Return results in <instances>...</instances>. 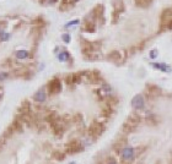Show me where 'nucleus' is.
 Masks as SVG:
<instances>
[{
  "instance_id": "1",
  "label": "nucleus",
  "mask_w": 172,
  "mask_h": 164,
  "mask_svg": "<svg viewBox=\"0 0 172 164\" xmlns=\"http://www.w3.org/2000/svg\"><path fill=\"white\" fill-rule=\"evenodd\" d=\"M84 151V145L83 142L77 141V140H74L70 141L67 145V148H65V152L68 154H76V153H80Z\"/></svg>"
},
{
  "instance_id": "13",
  "label": "nucleus",
  "mask_w": 172,
  "mask_h": 164,
  "mask_svg": "<svg viewBox=\"0 0 172 164\" xmlns=\"http://www.w3.org/2000/svg\"><path fill=\"white\" fill-rule=\"evenodd\" d=\"M7 77H9V73H7V72H0V82L6 80Z\"/></svg>"
},
{
  "instance_id": "2",
  "label": "nucleus",
  "mask_w": 172,
  "mask_h": 164,
  "mask_svg": "<svg viewBox=\"0 0 172 164\" xmlns=\"http://www.w3.org/2000/svg\"><path fill=\"white\" fill-rule=\"evenodd\" d=\"M105 130V126L100 124V122H95L93 125H91V128H90V136L92 138H97L98 136H101L102 132H103Z\"/></svg>"
},
{
  "instance_id": "18",
  "label": "nucleus",
  "mask_w": 172,
  "mask_h": 164,
  "mask_svg": "<svg viewBox=\"0 0 172 164\" xmlns=\"http://www.w3.org/2000/svg\"><path fill=\"white\" fill-rule=\"evenodd\" d=\"M1 27H3V24H1V22H0V33L3 32V31H1Z\"/></svg>"
},
{
  "instance_id": "20",
  "label": "nucleus",
  "mask_w": 172,
  "mask_h": 164,
  "mask_svg": "<svg viewBox=\"0 0 172 164\" xmlns=\"http://www.w3.org/2000/svg\"><path fill=\"white\" fill-rule=\"evenodd\" d=\"M75 1H77V0H75Z\"/></svg>"
},
{
  "instance_id": "7",
  "label": "nucleus",
  "mask_w": 172,
  "mask_h": 164,
  "mask_svg": "<svg viewBox=\"0 0 172 164\" xmlns=\"http://www.w3.org/2000/svg\"><path fill=\"white\" fill-rule=\"evenodd\" d=\"M46 98H47V94L44 92V89H39V91L36 92V94L33 96V99L36 102H38V103H43V102L46 101Z\"/></svg>"
},
{
  "instance_id": "3",
  "label": "nucleus",
  "mask_w": 172,
  "mask_h": 164,
  "mask_svg": "<svg viewBox=\"0 0 172 164\" xmlns=\"http://www.w3.org/2000/svg\"><path fill=\"white\" fill-rule=\"evenodd\" d=\"M48 91L51 94H57L61 91V82L58 79H54L52 80L51 82L48 83Z\"/></svg>"
},
{
  "instance_id": "8",
  "label": "nucleus",
  "mask_w": 172,
  "mask_h": 164,
  "mask_svg": "<svg viewBox=\"0 0 172 164\" xmlns=\"http://www.w3.org/2000/svg\"><path fill=\"white\" fill-rule=\"evenodd\" d=\"M15 55H16L17 59H25V58L28 56V52L27 50H17L15 53Z\"/></svg>"
},
{
  "instance_id": "19",
  "label": "nucleus",
  "mask_w": 172,
  "mask_h": 164,
  "mask_svg": "<svg viewBox=\"0 0 172 164\" xmlns=\"http://www.w3.org/2000/svg\"><path fill=\"white\" fill-rule=\"evenodd\" d=\"M0 99H1V94H0Z\"/></svg>"
},
{
  "instance_id": "11",
  "label": "nucleus",
  "mask_w": 172,
  "mask_h": 164,
  "mask_svg": "<svg viewBox=\"0 0 172 164\" xmlns=\"http://www.w3.org/2000/svg\"><path fill=\"white\" fill-rule=\"evenodd\" d=\"M102 89H103V92H105L106 94H111V93H112V88H111V86L107 85V83H105V85H103Z\"/></svg>"
},
{
  "instance_id": "10",
  "label": "nucleus",
  "mask_w": 172,
  "mask_h": 164,
  "mask_svg": "<svg viewBox=\"0 0 172 164\" xmlns=\"http://www.w3.org/2000/svg\"><path fill=\"white\" fill-rule=\"evenodd\" d=\"M58 59L60 60V61H67V60H69V53L68 52H60L59 54H58Z\"/></svg>"
},
{
  "instance_id": "4",
  "label": "nucleus",
  "mask_w": 172,
  "mask_h": 164,
  "mask_svg": "<svg viewBox=\"0 0 172 164\" xmlns=\"http://www.w3.org/2000/svg\"><path fill=\"white\" fill-rule=\"evenodd\" d=\"M144 97L141 96V94H137L133 99H132V105H133V108L134 109H137V110H140L144 108Z\"/></svg>"
},
{
  "instance_id": "16",
  "label": "nucleus",
  "mask_w": 172,
  "mask_h": 164,
  "mask_svg": "<svg viewBox=\"0 0 172 164\" xmlns=\"http://www.w3.org/2000/svg\"><path fill=\"white\" fill-rule=\"evenodd\" d=\"M156 56H157V50H156V49H154V50L150 52V58L151 59H155Z\"/></svg>"
},
{
  "instance_id": "5",
  "label": "nucleus",
  "mask_w": 172,
  "mask_h": 164,
  "mask_svg": "<svg viewBox=\"0 0 172 164\" xmlns=\"http://www.w3.org/2000/svg\"><path fill=\"white\" fill-rule=\"evenodd\" d=\"M135 155V149L130 148V147H125V148L122 149V158L124 161H132Z\"/></svg>"
},
{
  "instance_id": "12",
  "label": "nucleus",
  "mask_w": 172,
  "mask_h": 164,
  "mask_svg": "<svg viewBox=\"0 0 172 164\" xmlns=\"http://www.w3.org/2000/svg\"><path fill=\"white\" fill-rule=\"evenodd\" d=\"M9 37H10V34L6 33V32H1V33H0V38H1V40H7Z\"/></svg>"
},
{
  "instance_id": "17",
  "label": "nucleus",
  "mask_w": 172,
  "mask_h": 164,
  "mask_svg": "<svg viewBox=\"0 0 172 164\" xmlns=\"http://www.w3.org/2000/svg\"><path fill=\"white\" fill-rule=\"evenodd\" d=\"M107 164H117V162L114 161L113 158H109V159H108V162H107Z\"/></svg>"
},
{
  "instance_id": "15",
  "label": "nucleus",
  "mask_w": 172,
  "mask_h": 164,
  "mask_svg": "<svg viewBox=\"0 0 172 164\" xmlns=\"http://www.w3.org/2000/svg\"><path fill=\"white\" fill-rule=\"evenodd\" d=\"M79 23V20H74V21H70L65 24V27H70V26H74V24H77Z\"/></svg>"
},
{
  "instance_id": "9",
  "label": "nucleus",
  "mask_w": 172,
  "mask_h": 164,
  "mask_svg": "<svg viewBox=\"0 0 172 164\" xmlns=\"http://www.w3.org/2000/svg\"><path fill=\"white\" fill-rule=\"evenodd\" d=\"M53 158L57 159V161H63V159L65 158V153L60 152V151H55V152L53 153Z\"/></svg>"
},
{
  "instance_id": "6",
  "label": "nucleus",
  "mask_w": 172,
  "mask_h": 164,
  "mask_svg": "<svg viewBox=\"0 0 172 164\" xmlns=\"http://www.w3.org/2000/svg\"><path fill=\"white\" fill-rule=\"evenodd\" d=\"M153 66L155 69H157V70L162 71V72H170L171 71V66H170V65H167V64H165V63H154Z\"/></svg>"
},
{
  "instance_id": "14",
  "label": "nucleus",
  "mask_w": 172,
  "mask_h": 164,
  "mask_svg": "<svg viewBox=\"0 0 172 164\" xmlns=\"http://www.w3.org/2000/svg\"><path fill=\"white\" fill-rule=\"evenodd\" d=\"M61 38H63V40H64L65 43H69V42H70V36H69L68 33L63 34V37H61Z\"/></svg>"
}]
</instances>
